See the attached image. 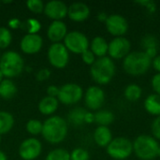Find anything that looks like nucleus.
I'll return each instance as SVG.
<instances>
[{
    "mask_svg": "<svg viewBox=\"0 0 160 160\" xmlns=\"http://www.w3.org/2000/svg\"><path fill=\"white\" fill-rule=\"evenodd\" d=\"M159 144L158 141L149 135H141L133 142V152L142 160H152L158 154Z\"/></svg>",
    "mask_w": 160,
    "mask_h": 160,
    "instance_id": "4",
    "label": "nucleus"
},
{
    "mask_svg": "<svg viewBox=\"0 0 160 160\" xmlns=\"http://www.w3.org/2000/svg\"><path fill=\"white\" fill-rule=\"evenodd\" d=\"M42 128H43V124L40 121L36 120V119H31L26 124L27 132L34 136L40 134L42 132Z\"/></svg>",
    "mask_w": 160,
    "mask_h": 160,
    "instance_id": "28",
    "label": "nucleus"
},
{
    "mask_svg": "<svg viewBox=\"0 0 160 160\" xmlns=\"http://www.w3.org/2000/svg\"><path fill=\"white\" fill-rule=\"evenodd\" d=\"M137 3L140 4V5H142V6H143V7H145L150 13H153V12L156 11L157 6H156V3L154 1H151V0H142V1H138Z\"/></svg>",
    "mask_w": 160,
    "mask_h": 160,
    "instance_id": "36",
    "label": "nucleus"
},
{
    "mask_svg": "<svg viewBox=\"0 0 160 160\" xmlns=\"http://www.w3.org/2000/svg\"><path fill=\"white\" fill-rule=\"evenodd\" d=\"M51 75V72L48 68H41L40 70H38V72L37 73L36 75V78L38 81L39 82H43V81H46L49 79Z\"/></svg>",
    "mask_w": 160,
    "mask_h": 160,
    "instance_id": "37",
    "label": "nucleus"
},
{
    "mask_svg": "<svg viewBox=\"0 0 160 160\" xmlns=\"http://www.w3.org/2000/svg\"><path fill=\"white\" fill-rule=\"evenodd\" d=\"M14 125V118L13 116L8 112L1 111L0 112V135L6 134L11 130Z\"/></svg>",
    "mask_w": 160,
    "mask_h": 160,
    "instance_id": "23",
    "label": "nucleus"
},
{
    "mask_svg": "<svg viewBox=\"0 0 160 160\" xmlns=\"http://www.w3.org/2000/svg\"><path fill=\"white\" fill-rule=\"evenodd\" d=\"M97 18L99 22H106L107 19H108V15L105 13V12H99L98 15H97Z\"/></svg>",
    "mask_w": 160,
    "mask_h": 160,
    "instance_id": "43",
    "label": "nucleus"
},
{
    "mask_svg": "<svg viewBox=\"0 0 160 160\" xmlns=\"http://www.w3.org/2000/svg\"><path fill=\"white\" fill-rule=\"evenodd\" d=\"M16 93L17 87L11 80L6 79L0 82V98L3 99H11Z\"/></svg>",
    "mask_w": 160,
    "mask_h": 160,
    "instance_id": "22",
    "label": "nucleus"
},
{
    "mask_svg": "<svg viewBox=\"0 0 160 160\" xmlns=\"http://www.w3.org/2000/svg\"><path fill=\"white\" fill-rule=\"evenodd\" d=\"M144 108L146 112L152 115L160 116V96L158 94L149 95L144 100Z\"/></svg>",
    "mask_w": 160,
    "mask_h": 160,
    "instance_id": "21",
    "label": "nucleus"
},
{
    "mask_svg": "<svg viewBox=\"0 0 160 160\" xmlns=\"http://www.w3.org/2000/svg\"><path fill=\"white\" fill-rule=\"evenodd\" d=\"M94 122H95V114L92 113V112H87L85 113V116H84V123H86V124H92Z\"/></svg>",
    "mask_w": 160,
    "mask_h": 160,
    "instance_id": "42",
    "label": "nucleus"
},
{
    "mask_svg": "<svg viewBox=\"0 0 160 160\" xmlns=\"http://www.w3.org/2000/svg\"><path fill=\"white\" fill-rule=\"evenodd\" d=\"M87 112L82 108H75L71 110L68 113V122L76 127L82 126L84 123V116Z\"/></svg>",
    "mask_w": 160,
    "mask_h": 160,
    "instance_id": "25",
    "label": "nucleus"
},
{
    "mask_svg": "<svg viewBox=\"0 0 160 160\" xmlns=\"http://www.w3.org/2000/svg\"><path fill=\"white\" fill-rule=\"evenodd\" d=\"M94 141L100 147H107L112 141V134L108 127L98 126L94 132Z\"/></svg>",
    "mask_w": 160,
    "mask_h": 160,
    "instance_id": "18",
    "label": "nucleus"
},
{
    "mask_svg": "<svg viewBox=\"0 0 160 160\" xmlns=\"http://www.w3.org/2000/svg\"><path fill=\"white\" fill-rule=\"evenodd\" d=\"M109 49V43L106 41V39L102 37H96L93 38L90 44V50L95 54V56H98V58L106 56L108 53Z\"/></svg>",
    "mask_w": 160,
    "mask_h": 160,
    "instance_id": "19",
    "label": "nucleus"
},
{
    "mask_svg": "<svg viewBox=\"0 0 160 160\" xmlns=\"http://www.w3.org/2000/svg\"><path fill=\"white\" fill-rule=\"evenodd\" d=\"M47 94H48V97L57 98L58 94H59V87H57L55 85H50L47 88Z\"/></svg>",
    "mask_w": 160,
    "mask_h": 160,
    "instance_id": "39",
    "label": "nucleus"
},
{
    "mask_svg": "<svg viewBox=\"0 0 160 160\" xmlns=\"http://www.w3.org/2000/svg\"><path fill=\"white\" fill-rule=\"evenodd\" d=\"M68 34V28L62 21H53L47 31V36L53 43H59Z\"/></svg>",
    "mask_w": 160,
    "mask_h": 160,
    "instance_id": "17",
    "label": "nucleus"
},
{
    "mask_svg": "<svg viewBox=\"0 0 160 160\" xmlns=\"http://www.w3.org/2000/svg\"><path fill=\"white\" fill-rule=\"evenodd\" d=\"M23 68V60L18 52L8 51L2 54L0 58V71L3 76L8 79L17 77L22 72Z\"/></svg>",
    "mask_w": 160,
    "mask_h": 160,
    "instance_id": "5",
    "label": "nucleus"
},
{
    "mask_svg": "<svg viewBox=\"0 0 160 160\" xmlns=\"http://www.w3.org/2000/svg\"><path fill=\"white\" fill-rule=\"evenodd\" d=\"M125 98L129 101H137L142 95V89L137 84H129L126 87L124 92Z\"/></svg>",
    "mask_w": 160,
    "mask_h": 160,
    "instance_id": "26",
    "label": "nucleus"
},
{
    "mask_svg": "<svg viewBox=\"0 0 160 160\" xmlns=\"http://www.w3.org/2000/svg\"><path fill=\"white\" fill-rule=\"evenodd\" d=\"M104 101H105V93L100 87L97 85H93L86 90L84 95V102L85 105L90 110L96 111L100 109Z\"/></svg>",
    "mask_w": 160,
    "mask_h": 160,
    "instance_id": "13",
    "label": "nucleus"
},
{
    "mask_svg": "<svg viewBox=\"0 0 160 160\" xmlns=\"http://www.w3.org/2000/svg\"><path fill=\"white\" fill-rule=\"evenodd\" d=\"M46 160H70V154L63 148H57L48 154Z\"/></svg>",
    "mask_w": 160,
    "mask_h": 160,
    "instance_id": "27",
    "label": "nucleus"
},
{
    "mask_svg": "<svg viewBox=\"0 0 160 160\" xmlns=\"http://www.w3.org/2000/svg\"><path fill=\"white\" fill-rule=\"evenodd\" d=\"M90 15L89 7L82 2L71 4L68 8V16L74 22H83Z\"/></svg>",
    "mask_w": 160,
    "mask_h": 160,
    "instance_id": "16",
    "label": "nucleus"
},
{
    "mask_svg": "<svg viewBox=\"0 0 160 160\" xmlns=\"http://www.w3.org/2000/svg\"><path fill=\"white\" fill-rule=\"evenodd\" d=\"M142 46L144 49V51L149 50V49H154L157 48L158 49V39L154 35H146L142 38Z\"/></svg>",
    "mask_w": 160,
    "mask_h": 160,
    "instance_id": "30",
    "label": "nucleus"
},
{
    "mask_svg": "<svg viewBox=\"0 0 160 160\" xmlns=\"http://www.w3.org/2000/svg\"><path fill=\"white\" fill-rule=\"evenodd\" d=\"M0 143H1V135H0Z\"/></svg>",
    "mask_w": 160,
    "mask_h": 160,
    "instance_id": "47",
    "label": "nucleus"
},
{
    "mask_svg": "<svg viewBox=\"0 0 160 160\" xmlns=\"http://www.w3.org/2000/svg\"><path fill=\"white\" fill-rule=\"evenodd\" d=\"M82 59L86 65H89V66H92L95 63V61L97 60L95 54L91 52L90 49L86 50L85 52H83L82 53Z\"/></svg>",
    "mask_w": 160,
    "mask_h": 160,
    "instance_id": "34",
    "label": "nucleus"
},
{
    "mask_svg": "<svg viewBox=\"0 0 160 160\" xmlns=\"http://www.w3.org/2000/svg\"><path fill=\"white\" fill-rule=\"evenodd\" d=\"M42 38L38 34H26L21 40V50L26 54H35L42 47Z\"/></svg>",
    "mask_w": 160,
    "mask_h": 160,
    "instance_id": "15",
    "label": "nucleus"
},
{
    "mask_svg": "<svg viewBox=\"0 0 160 160\" xmlns=\"http://www.w3.org/2000/svg\"><path fill=\"white\" fill-rule=\"evenodd\" d=\"M158 157H160V146H159V149H158Z\"/></svg>",
    "mask_w": 160,
    "mask_h": 160,
    "instance_id": "46",
    "label": "nucleus"
},
{
    "mask_svg": "<svg viewBox=\"0 0 160 160\" xmlns=\"http://www.w3.org/2000/svg\"><path fill=\"white\" fill-rule=\"evenodd\" d=\"M152 66V59L144 52H131L123 61L124 70L131 76L145 74Z\"/></svg>",
    "mask_w": 160,
    "mask_h": 160,
    "instance_id": "2",
    "label": "nucleus"
},
{
    "mask_svg": "<svg viewBox=\"0 0 160 160\" xmlns=\"http://www.w3.org/2000/svg\"><path fill=\"white\" fill-rule=\"evenodd\" d=\"M58 108V99L56 98L52 97H45L43 98L38 104L39 112L44 115H51Z\"/></svg>",
    "mask_w": 160,
    "mask_h": 160,
    "instance_id": "20",
    "label": "nucleus"
},
{
    "mask_svg": "<svg viewBox=\"0 0 160 160\" xmlns=\"http://www.w3.org/2000/svg\"><path fill=\"white\" fill-rule=\"evenodd\" d=\"M25 25H26V29L28 30V34H37L41 28V24L39 21L34 18L28 19L25 22Z\"/></svg>",
    "mask_w": 160,
    "mask_h": 160,
    "instance_id": "33",
    "label": "nucleus"
},
{
    "mask_svg": "<svg viewBox=\"0 0 160 160\" xmlns=\"http://www.w3.org/2000/svg\"><path fill=\"white\" fill-rule=\"evenodd\" d=\"M114 120V114L108 110H101L95 113V122L100 127H108Z\"/></svg>",
    "mask_w": 160,
    "mask_h": 160,
    "instance_id": "24",
    "label": "nucleus"
},
{
    "mask_svg": "<svg viewBox=\"0 0 160 160\" xmlns=\"http://www.w3.org/2000/svg\"><path fill=\"white\" fill-rule=\"evenodd\" d=\"M26 6L29 10L34 13H40L44 11V4L41 0H28Z\"/></svg>",
    "mask_w": 160,
    "mask_h": 160,
    "instance_id": "32",
    "label": "nucleus"
},
{
    "mask_svg": "<svg viewBox=\"0 0 160 160\" xmlns=\"http://www.w3.org/2000/svg\"><path fill=\"white\" fill-rule=\"evenodd\" d=\"M48 59L50 64L56 68H64L69 59L68 49L61 42L52 43L48 50Z\"/></svg>",
    "mask_w": 160,
    "mask_h": 160,
    "instance_id": "8",
    "label": "nucleus"
},
{
    "mask_svg": "<svg viewBox=\"0 0 160 160\" xmlns=\"http://www.w3.org/2000/svg\"><path fill=\"white\" fill-rule=\"evenodd\" d=\"M130 41L124 37H118L109 43L108 53L112 59H123L130 52Z\"/></svg>",
    "mask_w": 160,
    "mask_h": 160,
    "instance_id": "10",
    "label": "nucleus"
},
{
    "mask_svg": "<svg viewBox=\"0 0 160 160\" xmlns=\"http://www.w3.org/2000/svg\"><path fill=\"white\" fill-rule=\"evenodd\" d=\"M133 153V142L124 137L113 139L107 146V154L113 159L125 160Z\"/></svg>",
    "mask_w": 160,
    "mask_h": 160,
    "instance_id": "6",
    "label": "nucleus"
},
{
    "mask_svg": "<svg viewBox=\"0 0 160 160\" xmlns=\"http://www.w3.org/2000/svg\"><path fill=\"white\" fill-rule=\"evenodd\" d=\"M3 77H4V76H3V74H2V72L0 71V82H1L2 81H3Z\"/></svg>",
    "mask_w": 160,
    "mask_h": 160,
    "instance_id": "45",
    "label": "nucleus"
},
{
    "mask_svg": "<svg viewBox=\"0 0 160 160\" xmlns=\"http://www.w3.org/2000/svg\"><path fill=\"white\" fill-rule=\"evenodd\" d=\"M0 160H8L7 156H6L5 153H3L2 151H0Z\"/></svg>",
    "mask_w": 160,
    "mask_h": 160,
    "instance_id": "44",
    "label": "nucleus"
},
{
    "mask_svg": "<svg viewBox=\"0 0 160 160\" xmlns=\"http://www.w3.org/2000/svg\"><path fill=\"white\" fill-rule=\"evenodd\" d=\"M67 5L58 0H52L48 2L44 6V12L50 19L53 21H61L68 15Z\"/></svg>",
    "mask_w": 160,
    "mask_h": 160,
    "instance_id": "14",
    "label": "nucleus"
},
{
    "mask_svg": "<svg viewBox=\"0 0 160 160\" xmlns=\"http://www.w3.org/2000/svg\"><path fill=\"white\" fill-rule=\"evenodd\" d=\"M64 45L68 52L76 54H82L90 46L87 37L79 31L68 32L64 38Z\"/></svg>",
    "mask_w": 160,
    "mask_h": 160,
    "instance_id": "7",
    "label": "nucleus"
},
{
    "mask_svg": "<svg viewBox=\"0 0 160 160\" xmlns=\"http://www.w3.org/2000/svg\"><path fill=\"white\" fill-rule=\"evenodd\" d=\"M152 87L154 89V91L156 92V94L160 96V73L156 74L153 78H152Z\"/></svg>",
    "mask_w": 160,
    "mask_h": 160,
    "instance_id": "38",
    "label": "nucleus"
},
{
    "mask_svg": "<svg viewBox=\"0 0 160 160\" xmlns=\"http://www.w3.org/2000/svg\"><path fill=\"white\" fill-rule=\"evenodd\" d=\"M152 66L158 73H160V55H157L152 60Z\"/></svg>",
    "mask_w": 160,
    "mask_h": 160,
    "instance_id": "41",
    "label": "nucleus"
},
{
    "mask_svg": "<svg viewBox=\"0 0 160 160\" xmlns=\"http://www.w3.org/2000/svg\"><path fill=\"white\" fill-rule=\"evenodd\" d=\"M115 64L109 56L98 58L90 68L92 79L98 84L109 83L115 74Z\"/></svg>",
    "mask_w": 160,
    "mask_h": 160,
    "instance_id": "3",
    "label": "nucleus"
},
{
    "mask_svg": "<svg viewBox=\"0 0 160 160\" xmlns=\"http://www.w3.org/2000/svg\"><path fill=\"white\" fill-rule=\"evenodd\" d=\"M105 25L107 31L115 38L123 37L128 30V21L120 14H112L108 16Z\"/></svg>",
    "mask_w": 160,
    "mask_h": 160,
    "instance_id": "11",
    "label": "nucleus"
},
{
    "mask_svg": "<svg viewBox=\"0 0 160 160\" xmlns=\"http://www.w3.org/2000/svg\"><path fill=\"white\" fill-rule=\"evenodd\" d=\"M41 134L49 143L57 144L63 142L68 134L67 121L57 115L48 118L43 123Z\"/></svg>",
    "mask_w": 160,
    "mask_h": 160,
    "instance_id": "1",
    "label": "nucleus"
},
{
    "mask_svg": "<svg viewBox=\"0 0 160 160\" xmlns=\"http://www.w3.org/2000/svg\"><path fill=\"white\" fill-rule=\"evenodd\" d=\"M82 88L76 83H67L59 88L58 100L65 105H72L82 98Z\"/></svg>",
    "mask_w": 160,
    "mask_h": 160,
    "instance_id": "9",
    "label": "nucleus"
},
{
    "mask_svg": "<svg viewBox=\"0 0 160 160\" xmlns=\"http://www.w3.org/2000/svg\"><path fill=\"white\" fill-rule=\"evenodd\" d=\"M152 134L154 135V138L157 140H160V116H158L152 123Z\"/></svg>",
    "mask_w": 160,
    "mask_h": 160,
    "instance_id": "35",
    "label": "nucleus"
},
{
    "mask_svg": "<svg viewBox=\"0 0 160 160\" xmlns=\"http://www.w3.org/2000/svg\"><path fill=\"white\" fill-rule=\"evenodd\" d=\"M89 153L83 148H76L70 154V160H89Z\"/></svg>",
    "mask_w": 160,
    "mask_h": 160,
    "instance_id": "31",
    "label": "nucleus"
},
{
    "mask_svg": "<svg viewBox=\"0 0 160 160\" xmlns=\"http://www.w3.org/2000/svg\"><path fill=\"white\" fill-rule=\"evenodd\" d=\"M42 150L40 142L35 138L24 140L19 147V155L23 160H35Z\"/></svg>",
    "mask_w": 160,
    "mask_h": 160,
    "instance_id": "12",
    "label": "nucleus"
},
{
    "mask_svg": "<svg viewBox=\"0 0 160 160\" xmlns=\"http://www.w3.org/2000/svg\"><path fill=\"white\" fill-rule=\"evenodd\" d=\"M12 40L10 31L7 27H0V49L8 48Z\"/></svg>",
    "mask_w": 160,
    "mask_h": 160,
    "instance_id": "29",
    "label": "nucleus"
},
{
    "mask_svg": "<svg viewBox=\"0 0 160 160\" xmlns=\"http://www.w3.org/2000/svg\"><path fill=\"white\" fill-rule=\"evenodd\" d=\"M21 24H22L21 21L18 20V19H15V18L9 20V22H8V25H9V27L12 28V29H17V28H19V27L21 26Z\"/></svg>",
    "mask_w": 160,
    "mask_h": 160,
    "instance_id": "40",
    "label": "nucleus"
}]
</instances>
